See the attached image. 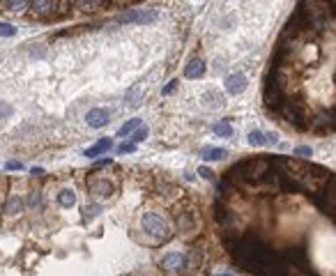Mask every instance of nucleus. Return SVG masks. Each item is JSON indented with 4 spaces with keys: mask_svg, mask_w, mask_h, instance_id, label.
<instances>
[{
    "mask_svg": "<svg viewBox=\"0 0 336 276\" xmlns=\"http://www.w3.org/2000/svg\"><path fill=\"white\" fill-rule=\"evenodd\" d=\"M279 113L283 115V120L293 124L295 129H309V122H306V115H304L302 106L297 104V101H283L281 106H279Z\"/></svg>",
    "mask_w": 336,
    "mask_h": 276,
    "instance_id": "nucleus-1",
    "label": "nucleus"
},
{
    "mask_svg": "<svg viewBox=\"0 0 336 276\" xmlns=\"http://www.w3.org/2000/svg\"><path fill=\"white\" fill-rule=\"evenodd\" d=\"M143 230L152 237H162V239H168L170 237V228H168V221L164 216L155 214V212H148L143 214Z\"/></svg>",
    "mask_w": 336,
    "mask_h": 276,
    "instance_id": "nucleus-2",
    "label": "nucleus"
},
{
    "mask_svg": "<svg viewBox=\"0 0 336 276\" xmlns=\"http://www.w3.org/2000/svg\"><path fill=\"white\" fill-rule=\"evenodd\" d=\"M189 267V260L184 253H166L162 258V270H166L168 274H182L187 272Z\"/></svg>",
    "mask_w": 336,
    "mask_h": 276,
    "instance_id": "nucleus-3",
    "label": "nucleus"
},
{
    "mask_svg": "<svg viewBox=\"0 0 336 276\" xmlns=\"http://www.w3.org/2000/svg\"><path fill=\"white\" fill-rule=\"evenodd\" d=\"M152 21H157V9H131V12L120 16V23H141V26H145V23H152Z\"/></svg>",
    "mask_w": 336,
    "mask_h": 276,
    "instance_id": "nucleus-4",
    "label": "nucleus"
},
{
    "mask_svg": "<svg viewBox=\"0 0 336 276\" xmlns=\"http://www.w3.org/2000/svg\"><path fill=\"white\" fill-rule=\"evenodd\" d=\"M85 122L92 129H101L111 122V115H108L106 108H90V111L85 113Z\"/></svg>",
    "mask_w": 336,
    "mask_h": 276,
    "instance_id": "nucleus-5",
    "label": "nucleus"
},
{
    "mask_svg": "<svg viewBox=\"0 0 336 276\" xmlns=\"http://www.w3.org/2000/svg\"><path fill=\"white\" fill-rule=\"evenodd\" d=\"M223 85H226V92L228 94H240L247 90V76L244 74H230L226 81H223Z\"/></svg>",
    "mask_w": 336,
    "mask_h": 276,
    "instance_id": "nucleus-6",
    "label": "nucleus"
},
{
    "mask_svg": "<svg viewBox=\"0 0 336 276\" xmlns=\"http://www.w3.org/2000/svg\"><path fill=\"white\" fill-rule=\"evenodd\" d=\"M205 74V60L203 58H191V60L187 62V67H184V79H201V76Z\"/></svg>",
    "mask_w": 336,
    "mask_h": 276,
    "instance_id": "nucleus-7",
    "label": "nucleus"
},
{
    "mask_svg": "<svg viewBox=\"0 0 336 276\" xmlns=\"http://www.w3.org/2000/svg\"><path fill=\"white\" fill-rule=\"evenodd\" d=\"M201 157L205 159V161H221V159L228 157V150L226 148H203Z\"/></svg>",
    "mask_w": 336,
    "mask_h": 276,
    "instance_id": "nucleus-8",
    "label": "nucleus"
},
{
    "mask_svg": "<svg viewBox=\"0 0 336 276\" xmlns=\"http://www.w3.org/2000/svg\"><path fill=\"white\" fill-rule=\"evenodd\" d=\"M111 145H113V141H111V138H101L99 143H94L92 148L85 150V157H87V159H94V157H99V155H104V152H108V150H111Z\"/></svg>",
    "mask_w": 336,
    "mask_h": 276,
    "instance_id": "nucleus-9",
    "label": "nucleus"
},
{
    "mask_svg": "<svg viewBox=\"0 0 336 276\" xmlns=\"http://www.w3.org/2000/svg\"><path fill=\"white\" fill-rule=\"evenodd\" d=\"M87 187H90V191H92V194H97V196H106V198H108V196L113 194V184L108 182V180H92Z\"/></svg>",
    "mask_w": 336,
    "mask_h": 276,
    "instance_id": "nucleus-10",
    "label": "nucleus"
},
{
    "mask_svg": "<svg viewBox=\"0 0 336 276\" xmlns=\"http://www.w3.org/2000/svg\"><path fill=\"white\" fill-rule=\"evenodd\" d=\"M23 212V200H21L19 196H12L9 200L5 202V214L7 216H16Z\"/></svg>",
    "mask_w": 336,
    "mask_h": 276,
    "instance_id": "nucleus-11",
    "label": "nucleus"
},
{
    "mask_svg": "<svg viewBox=\"0 0 336 276\" xmlns=\"http://www.w3.org/2000/svg\"><path fill=\"white\" fill-rule=\"evenodd\" d=\"M138 127H141V118H134V120L125 122V124H122V127L118 129V136H131Z\"/></svg>",
    "mask_w": 336,
    "mask_h": 276,
    "instance_id": "nucleus-12",
    "label": "nucleus"
},
{
    "mask_svg": "<svg viewBox=\"0 0 336 276\" xmlns=\"http://www.w3.org/2000/svg\"><path fill=\"white\" fill-rule=\"evenodd\" d=\"M58 202H60L62 207H74L76 194L72 191V189H65V191H60V196H58Z\"/></svg>",
    "mask_w": 336,
    "mask_h": 276,
    "instance_id": "nucleus-13",
    "label": "nucleus"
},
{
    "mask_svg": "<svg viewBox=\"0 0 336 276\" xmlns=\"http://www.w3.org/2000/svg\"><path fill=\"white\" fill-rule=\"evenodd\" d=\"M214 134L221 136V138H228V136H233V127H230V120H223L219 122V124H214Z\"/></svg>",
    "mask_w": 336,
    "mask_h": 276,
    "instance_id": "nucleus-14",
    "label": "nucleus"
},
{
    "mask_svg": "<svg viewBox=\"0 0 336 276\" xmlns=\"http://www.w3.org/2000/svg\"><path fill=\"white\" fill-rule=\"evenodd\" d=\"M267 143V136L262 134V131H258V129H253L249 134V145H253V148H260V145H265Z\"/></svg>",
    "mask_w": 336,
    "mask_h": 276,
    "instance_id": "nucleus-15",
    "label": "nucleus"
},
{
    "mask_svg": "<svg viewBox=\"0 0 336 276\" xmlns=\"http://www.w3.org/2000/svg\"><path fill=\"white\" fill-rule=\"evenodd\" d=\"M311 127H313V129H320V127H330V129H332V115H330V113H323V115H318L316 120H311Z\"/></svg>",
    "mask_w": 336,
    "mask_h": 276,
    "instance_id": "nucleus-16",
    "label": "nucleus"
},
{
    "mask_svg": "<svg viewBox=\"0 0 336 276\" xmlns=\"http://www.w3.org/2000/svg\"><path fill=\"white\" fill-rule=\"evenodd\" d=\"M145 138H148V127H143V124H141V127H138V129L134 131V134H131V143L136 145V143L145 141Z\"/></svg>",
    "mask_w": 336,
    "mask_h": 276,
    "instance_id": "nucleus-17",
    "label": "nucleus"
},
{
    "mask_svg": "<svg viewBox=\"0 0 336 276\" xmlns=\"http://www.w3.org/2000/svg\"><path fill=\"white\" fill-rule=\"evenodd\" d=\"M12 113H14L12 104H9V101H0V120H7Z\"/></svg>",
    "mask_w": 336,
    "mask_h": 276,
    "instance_id": "nucleus-18",
    "label": "nucleus"
},
{
    "mask_svg": "<svg viewBox=\"0 0 336 276\" xmlns=\"http://www.w3.org/2000/svg\"><path fill=\"white\" fill-rule=\"evenodd\" d=\"M30 7H33L35 12H51L55 7V2H40V0H37V2H33Z\"/></svg>",
    "mask_w": 336,
    "mask_h": 276,
    "instance_id": "nucleus-19",
    "label": "nucleus"
},
{
    "mask_svg": "<svg viewBox=\"0 0 336 276\" xmlns=\"http://www.w3.org/2000/svg\"><path fill=\"white\" fill-rule=\"evenodd\" d=\"M14 35H16V28L9 23H0V37H14Z\"/></svg>",
    "mask_w": 336,
    "mask_h": 276,
    "instance_id": "nucleus-20",
    "label": "nucleus"
},
{
    "mask_svg": "<svg viewBox=\"0 0 336 276\" xmlns=\"http://www.w3.org/2000/svg\"><path fill=\"white\" fill-rule=\"evenodd\" d=\"M5 7H9V12H23L28 7V2H23V0H19V2H2Z\"/></svg>",
    "mask_w": 336,
    "mask_h": 276,
    "instance_id": "nucleus-21",
    "label": "nucleus"
},
{
    "mask_svg": "<svg viewBox=\"0 0 336 276\" xmlns=\"http://www.w3.org/2000/svg\"><path fill=\"white\" fill-rule=\"evenodd\" d=\"M295 155L297 157H311V155H313V150L306 148V145H299V148L295 150Z\"/></svg>",
    "mask_w": 336,
    "mask_h": 276,
    "instance_id": "nucleus-22",
    "label": "nucleus"
},
{
    "mask_svg": "<svg viewBox=\"0 0 336 276\" xmlns=\"http://www.w3.org/2000/svg\"><path fill=\"white\" fill-rule=\"evenodd\" d=\"M134 150H136L134 143H122L120 148H118V152H120V155H125V152H134Z\"/></svg>",
    "mask_w": 336,
    "mask_h": 276,
    "instance_id": "nucleus-23",
    "label": "nucleus"
},
{
    "mask_svg": "<svg viewBox=\"0 0 336 276\" xmlns=\"http://www.w3.org/2000/svg\"><path fill=\"white\" fill-rule=\"evenodd\" d=\"M198 175H203L205 180H214V173L210 168H205V166H201V170H198Z\"/></svg>",
    "mask_w": 336,
    "mask_h": 276,
    "instance_id": "nucleus-24",
    "label": "nucleus"
},
{
    "mask_svg": "<svg viewBox=\"0 0 336 276\" xmlns=\"http://www.w3.org/2000/svg\"><path fill=\"white\" fill-rule=\"evenodd\" d=\"M5 168L7 170H21V168H23V163H21V161H7Z\"/></svg>",
    "mask_w": 336,
    "mask_h": 276,
    "instance_id": "nucleus-25",
    "label": "nucleus"
},
{
    "mask_svg": "<svg viewBox=\"0 0 336 276\" xmlns=\"http://www.w3.org/2000/svg\"><path fill=\"white\" fill-rule=\"evenodd\" d=\"M76 5H79V7H85V9H87V7L92 9V7H101L104 2H97V0H92V2H76Z\"/></svg>",
    "mask_w": 336,
    "mask_h": 276,
    "instance_id": "nucleus-26",
    "label": "nucleus"
},
{
    "mask_svg": "<svg viewBox=\"0 0 336 276\" xmlns=\"http://www.w3.org/2000/svg\"><path fill=\"white\" fill-rule=\"evenodd\" d=\"M85 214H87V216H97V214H99V205H92V207H85Z\"/></svg>",
    "mask_w": 336,
    "mask_h": 276,
    "instance_id": "nucleus-27",
    "label": "nucleus"
},
{
    "mask_svg": "<svg viewBox=\"0 0 336 276\" xmlns=\"http://www.w3.org/2000/svg\"><path fill=\"white\" fill-rule=\"evenodd\" d=\"M175 88H177V81H170V83H168V85H166V88L162 90V92H164V94H170Z\"/></svg>",
    "mask_w": 336,
    "mask_h": 276,
    "instance_id": "nucleus-28",
    "label": "nucleus"
},
{
    "mask_svg": "<svg viewBox=\"0 0 336 276\" xmlns=\"http://www.w3.org/2000/svg\"><path fill=\"white\" fill-rule=\"evenodd\" d=\"M28 202H30L33 207H37V205H40V194H33V196H30V200H28Z\"/></svg>",
    "mask_w": 336,
    "mask_h": 276,
    "instance_id": "nucleus-29",
    "label": "nucleus"
},
{
    "mask_svg": "<svg viewBox=\"0 0 336 276\" xmlns=\"http://www.w3.org/2000/svg\"><path fill=\"white\" fill-rule=\"evenodd\" d=\"M214 276H233V274H214Z\"/></svg>",
    "mask_w": 336,
    "mask_h": 276,
    "instance_id": "nucleus-30",
    "label": "nucleus"
}]
</instances>
